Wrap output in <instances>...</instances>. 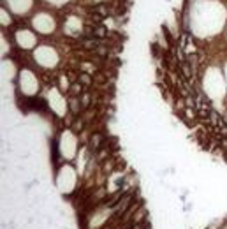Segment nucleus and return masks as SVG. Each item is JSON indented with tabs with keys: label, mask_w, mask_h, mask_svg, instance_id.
<instances>
[{
	"label": "nucleus",
	"mask_w": 227,
	"mask_h": 229,
	"mask_svg": "<svg viewBox=\"0 0 227 229\" xmlns=\"http://www.w3.org/2000/svg\"><path fill=\"white\" fill-rule=\"evenodd\" d=\"M222 120L227 123V111H224V113H222Z\"/></svg>",
	"instance_id": "obj_6"
},
{
	"label": "nucleus",
	"mask_w": 227,
	"mask_h": 229,
	"mask_svg": "<svg viewBox=\"0 0 227 229\" xmlns=\"http://www.w3.org/2000/svg\"><path fill=\"white\" fill-rule=\"evenodd\" d=\"M90 21H92V25L99 27V25L104 21V16L102 14H99V13H90Z\"/></svg>",
	"instance_id": "obj_3"
},
{
	"label": "nucleus",
	"mask_w": 227,
	"mask_h": 229,
	"mask_svg": "<svg viewBox=\"0 0 227 229\" xmlns=\"http://www.w3.org/2000/svg\"><path fill=\"white\" fill-rule=\"evenodd\" d=\"M51 155H53V164H55V167H57L58 169V157H60V155H58V141L57 139H53V144H51Z\"/></svg>",
	"instance_id": "obj_2"
},
{
	"label": "nucleus",
	"mask_w": 227,
	"mask_h": 229,
	"mask_svg": "<svg viewBox=\"0 0 227 229\" xmlns=\"http://www.w3.org/2000/svg\"><path fill=\"white\" fill-rule=\"evenodd\" d=\"M120 141H118V138L116 136H107L106 138V143H104V146L106 148H109L111 152H116V150H120Z\"/></svg>",
	"instance_id": "obj_1"
},
{
	"label": "nucleus",
	"mask_w": 227,
	"mask_h": 229,
	"mask_svg": "<svg viewBox=\"0 0 227 229\" xmlns=\"http://www.w3.org/2000/svg\"><path fill=\"white\" fill-rule=\"evenodd\" d=\"M162 32H164L165 39H167V42H169V46H171V50H173V48H174V39H173V35H171V32L167 30V27H162Z\"/></svg>",
	"instance_id": "obj_4"
},
{
	"label": "nucleus",
	"mask_w": 227,
	"mask_h": 229,
	"mask_svg": "<svg viewBox=\"0 0 227 229\" xmlns=\"http://www.w3.org/2000/svg\"><path fill=\"white\" fill-rule=\"evenodd\" d=\"M162 51H164V50H159V46H157V42H151V53H153V57H157V58H160V57H162Z\"/></svg>",
	"instance_id": "obj_5"
}]
</instances>
